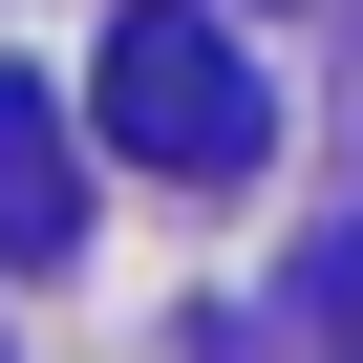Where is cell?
<instances>
[{"label": "cell", "mask_w": 363, "mask_h": 363, "mask_svg": "<svg viewBox=\"0 0 363 363\" xmlns=\"http://www.w3.org/2000/svg\"><path fill=\"white\" fill-rule=\"evenodd\" d=\"M65 235H86V171H65V107H43V86H0V257H22V278H65Z\"/></svg>", "instance_id": "2"}, {"label": "cell", "mask_w": 363, "mask_h": 363, "mask_svg": "<svg viewBox=\"0 0 363 363\" xmlns=\"http://www.w3.org/2000/svg\"><path fill=\"white\" fill-rule=\"evenodd\" d=\"M86 128H107L128 171H193V193H235V171L278 150V86H257V43L214 22V0H128V22L86 43Z\"/></svg>", "instance_id": "1"}]
</instances>
